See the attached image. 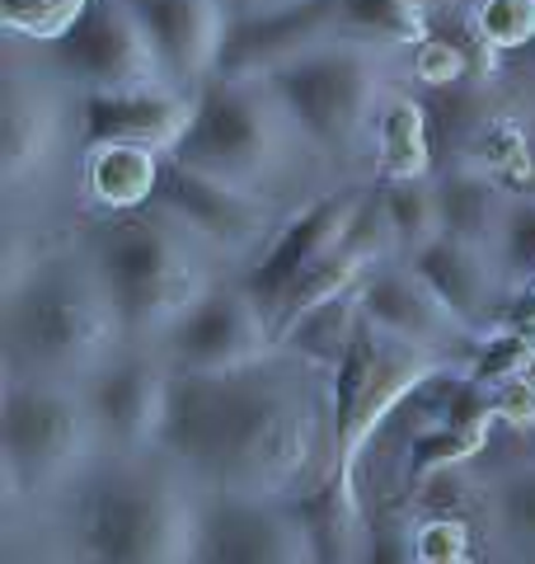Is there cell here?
Segmentation results:
<instances>
[{"label":"cell","instance_id":"obj_20","mask_svg":"<svg viewBox=\"0 0 535 564\" xmlns=\"http://www.w3.org/2000/svg\"><path fill=\"white\" fill-rule=\"evenodd\" d=\"M165 161L170 155L146 147H85V203L99 217L151 207L160 198V184H165Z\"/></svg>","mask_w":535,"mask_h":564},{"label":"cell","instance_id":"obj_12","mask_svg":"<svg viewBox=\"0 0 535 564\" xmlns=\"http://www.w3.org/2000/svg\"><path fill=\"white\" fill-rule=\"evenodd\" d=\"M155 203L174 212L221 263H244V269H254L259 254L273 245L277 226L287 221L273 212L268 193L221 184L211 174H198L178 161H165V184H160Z\"/></svg>","mask_w":535,"mask_h":564},{"label":"cell","instance_id":"obj_36","mask_svg":"<svg viewBox=\"0 0 535 564\" xmlns=\"http://www.w3.org/2000/svg\"><path fill=\"white\" fill-rule=\"evenodd\" d=\"M451 564H470V560H451Z\"/></svg>","mask_w":535,"mask_h":564},{"label":"cell","instance_id":"obj_24","mask_svg":"<svg viewBox=\"0 0 535 564\" xmlns=\"http://www.w3.org/2000/svg\"><path fill=\"white\" fill-rule=\"evenodd\" d=\"M338 33L357 39H376L385 47H414L433 20H427V0H319Z\"/></svg>","mask_w":535,"mask_h":564},{"label":"cell","instance_id":"obj_33","mask_svg":"<svg viewBox=\"0 0 535 564\" xmlns=\"http://www.w3.org/2000/svg\"><path fill=\"white\" fill-rule=\"evenodd\" d=\"M319 6V0H226V14H230V29L244 33V29H263V24H277L287 14H301Z\"/></svg>","mask_w":535,"mask_h":564},{"label":"cell","instance_id":"obj_3","mask_svg":"<svg viewBox=\"0 0 535 564\" xmlns=\"http://www.w3.org/2000/svg\"><path fill=\"white\" fill-rule=\"evenodd\" d=\"M207 494L170 456H103L70 489V551L80 564H193Z\"/></svg>","mask_w":535,"mask_h":564},{"label":"cell","instance_id":"obj_19","mask_svg":"<svg viewBox=\"0 0 535 564\" xmlns=\"http://www.w3.org/2000/svg\"><path fill=\"white\" fill-rule=\"evenodd\" d=\"M414 269L433 282L437 296L451 306L460 321H466L474 334H489L503 325V311H507V269L503 259L484 245H470L460 236H441L433 250H423L414 259Z\"/></svg>","mask_w":535,"mask_h":564},{"label":"cell","instance_id":"obj_13","mask_svg":"<svg viewBox=\"0 0 535 564\" xmlns=\"http://www.w3.org/2000/svg\"><path fill=\"white\" fill-rule=\"evenodd\" d=\"M170 377L174 372L155 358V348H122L109 367L85 381L103 456H118V462L160 456L170 419Z\"/></svg>","mask_w":535,"mask_h":564},{"label":"cell","instance_id":"obj_23","mask_svg":"<svg viewBox=\"0 0 535 564\" xmlns=\"http://www.w3.org/2000/svg\"><path fill=\"white\" fill-rule=\"evenodd\" d=\"M376 207L390 236L395 259L414 263L423 250L446 236V217H441V198H437V180H376Z\"/></svg>","mask_w":535,"mask_h":564},{"label":"cell","instance_id":"obj_26","mask_svg":"<svg viewBox=\"0 0 535 564\" xmlns=\"http://www.w3.org/2000/svg\"><path fill=\"white\" fill-rule=\"evenodd\" d=\"M489 527L516 560L535 564V462L512 466L489 485Z\"/></svg>","mask_w":535,"mask_h":564},{"label":"cell","instance_id":"obj_10","mask_svg":"<svg viewBox=\"0 0 535 564\" xmlns=\"http://www.w3.org/2000/svg\"><path fill=\"white\" fill-rule=\"evenodd\" d=\"M43 52H47L43 62L76 95H122V90L170 85L151 33L128 0H95L80 24Z\"/></svg>","mask_w":535,"mask_h":564},{"label":"cell","instance_id":"obj_16","mask_svg":"<svg viewBox=\"0 0 535 564\" xmlns=\"http://www.w3.org/2000/svg\"><path fill=\"white\" fill-rule=\"evenodd\" d=\"M367 203H371V188L348 184V188H329V193H319V198H310L306 207L287 212V221L277 226L273 245L259 254L254 269H244V288L259 296V306L268 311L301 273L315 269L325 254H334L338 245L357 231Z\"/></svg>","mask_w":535,"mask_h":564},{"label":"cell","instance_id":"obj_5","mask_svg":"<svg viewBox=\"0 0 535 564\" xmlns=\"http://www.w3.org/2000/svg\"><path fill=\"white\" fill-rule=\"evenodd\" d=\"M390 52L376 39H357V33H325L306 47L277 57L273 66L254 70L277 90L296 118L301 137L310 151L329 161H357L371 155V132L390 85Z\"/></svg>","mask_w":535,"mask_h":564},{"label":"cell","instance_id":"obj_29","mask_svg":"<svg viewBox=\"0 0 535 564\" xmlns=\"http://www.w3.org/2000/svg\"><path fill=\"white\" fill-rule=\"evenodd\" d=\"M470 20L498 57L535 43V0H474Z\"/></svg>","mask_w":535,"mask_h":564},{"label":"cell","instance_id":"obj_30","mask_svg":"<svg viewBox=\"0 0 535 564\" xmlns=\"http://www.w3.org/2000/svg\"><path fill=\"white\" fill-rule=\"evenodd\" d=\"M414 522H418V518L400 513V508H390V513H381L376 522H367L362 560H357V564H418Z\"/></svg>","mask_w":535,"mask_h":564},{"label":"cell","instance_id":"obj_7","mask_svg":"<svg viewBox=\"0 0 535 564\" xmlns=\"http://www.w3.org/2000/svg\"><path fill=\"white\" fill-rule=\"evenodd\" d=\"M301 151H310V141L273 85L254 70H221L203 85L193 128L170 161L249 193H273Z\"/></svg>","mask_w":535,"mask_h":564},{"label":"cell","instance_id":"obj_25","mask_svg":"<svg viewBox=\"0 0 535 564\" xmlns=\"http://www.w3.org/2000/svg\"><path fill=\"white\" fill-rule=\"evenodd\" d=\"M357 325H362V302H357V292H348V296H338V302L310 311L306 321H296L287 334H282L277 348H287V352H296V358L325 367V372L334 377L338 362L348 358Z\"/></svg>","mask_w":535,"mask_h":564},{"label":"cell","instance_id":"obj_28","mask_svg":"<svg viewBox=\"0 0 535 564\" xmlns=\"http://www.w3.org/2000/svg\"><path fill=\"white\" fill-rule=\"evenodd\" d=\"M95 0H0V29L10 43L29 47H52L76 29Z\"/></svg>","mask_w":535,"mask_h":564},{"label":"cell","instance_id":"obj_8","mask_svg":"<svg viewBox=\"0 0 535 564\" xmlns=\"http://www.w3.org/2000/svg\"><path fill=\"white\" fill-rule=\"evenodd\" d=\"M451 377H466V372L362 315L348 358L334 372V443H329L325 475H334L343 489L362 494V462L371 443H376V433L414 395H427L437 381H451Z\"/></svg>","mask_w":535,"mask_h":564},{"label":"cell","instance_id":"obj_4","mask_svg":"<svg viewBox=\"0 0 535 564\" xmlns=\"http://www.w3.org/2000/svg\"><path fill=\"white\" fill-rule=\"evenodd\" d=\"M85 250L118 306L128 348H155L178 315L221 282V259L160 203L99 217L85 231Z\"/></svg>","mask_w":535,"mask_h":564},{"label":"cell","instance_id":"obj_34","mask_svg":"<svg viewBox=\"0 0 535 564\" xmlns=\"http://www.w3.org/2000/svg\"><path fill=\"white\" fill-rule=\"evenodd\" d=\"M493 414L498 423H507V429H535V381L531 377H516L507 386H498L493 391Z\"/></svg>","mask_w":535,"mask_h":564},{"label":"cell","instance_id":"obj_18","mask_svg":"<svg viewBox=\"0 0 535 564\" xmlns=\"http://www.w3.org/2000/svg\"><path fill=\"white\" fill-rule=\"evenodd\" d=\"M198 95H184L174 85L122 95H80V147H146L174 155L188 137Z\"/></svg>","mask_w":535,"mask_h":564},{"label":"cell","instance_id":"obj_1","mask_svg":"<svg viewBox=\"0 0 535 564\" xmlns=\"http://www.w3.org/2000/svg\"><path fill=\"white\" fill-rule=\"evenodd\" d=\"M334 443V377L296 352L230 367L174 372L160 456L203 494L301 499L325 480Z\"/></svg>","mask_w":535,"mask_h":564},{"label":"cell","instance_id":"obj_17","mask_svg":"<svg viewBox=\"0 0 535 564\" xmlns=\"http://www.w3.org/2000/svg\"><path fill=\"white\" fill-rule=\"evenodd\" d=\"M128 6L146 24L174 90L203 95V85L221 76L236 39L226 0H128Z\"/></svg>","mask_w":535,"mask_h":564},{"label":"cell","instance_id":"obj_35","mask_svg":"<svg viewBox=\"0 0 535 564\" xmlns=\"http://www.w3.org/2000/svg\"><path fill=\"white\" fill-rule=\"evenodd\" d=\"M516 198H535V170H531V184H526L522 193H516Z\"/></svg>","mask_w":535,"mask_h":564},{"label":"cell","instance_id":"obj_22","mask_svg":"<svg viewBox=\"0 0 535 564\" xmlns=\"http://www.w3.org/2000/svg\"><path fill=\"white\" fill-rule=\"evenodd\" d=\"M371 165H376V180H427V174H437L433 118H427L423 104L414 95H404L400 85L385 95L381 113H376Z\"/></svg>","mask_w":535,"mask_h":564},{"label":"cell","instance_id":"obj_21","mask_svg":"<svg viewBox=\"0 0 535 564\" xmlns=\"http://www.w3.org/2000/svg\"><path fill=\"white\" fill-rule=\"evenodd\" d=\"M437 180V198H441V217H446V236H460L470 245H484L503 259V231H507V212L516 193L503 188L484 174L479 165H456L433 174Z\"/></svg>","mask_w":535,"mask_h":564},{"label":"cell","instance_id":"obj_31","mask_svg":"<svg viewBox=\"0 0 535 564\" xmlns=\"http://www.w3.org/2000/svg\"><path fill=\"white\" fill-rule=\"evenodd\" d=\"M414 545H418V564L470 560V527L451 513H427L414 522Z\"/></svg>","mask_w":535,"mask_h":564},{"label":"cell","instance_id":"obj_11","mask_svg":"<svg viewBox=\"0 0 535 564\" xmlns=\"http://www.w3.org/2000/svg\"><path fill=\"white\" fill-rule=\"evenodd\" d=\"M273 352V325H268L259 296L244 288V278H221L217 288H207L155 344V358L170 372H230V367L263 362Z\"/></svg>","mask_w":535,"mask_h":564},{"label":"cell","instance_id":"obj_14","mask_svg":"<svg viewBox=\"0 0 535 564\" xmlns=\"http://www.w3.org/2000/svg\"><path fill=\"white\" fill-rule=\"evenodd\" d=\"M357 302H362L367 321H376L381 329L400 334V339L456 362L460 372H470L474 358L484 352V334H474L460 321L408 259H381L376 269L362 278Z\"/></svg>","mask_w":535,"mask_h":564},{"label":"cell","instance_id":"obj_9","mask_svg":"<svg viewBox=\"0 0 535 564\" xmlns=\"http://www.w3.org/2000/svg\"><path fill=\"white\" fill-rule=\"evenodd\" d=\"M70 132H80V95L47 62L6 57V70H0V188L10 203L47 184Z\"/></svg>","mask_w":535,"mask_h":564},{"label":"cell","instance_id":"obj_15","mask_svg":"<svg viewBox=\"0 0 535 564\" xmlns=\"http://www.w3.org/2000/svg\"><path fill=\"white\" fill-rule=\"evenodd\" d=\"M193 564H315V545L296 499L207 494Z\"/></svg>","mask_w":535,"mask_h":564},{"label":"cell","instance_id":"obj_6","mask_svg":"<svg viewBox=\"0 0 535 564\" xmlns=\"http://www.w3.org/2000/svg\"><path fill=\"white\" fill-rule=\"evenodd\" d=\"M103 456L80 381L0 372V470L10 503L70 494Z\"/></svg>","mask_w":535,"mask_h":564},{"label":"cell","instance_id":"obj_2","mask_svg":"<svg viewBox=\"0 0 535 564\" xmlns=\"http://www.w3.org/2000/svg\"><path fill=\"white\" fill-rule=\"evenodd\" d=\"M0 292H6L0 302L6 372L85 386L128 348L118 306L85 245L24 254V245L10 240Z\"/></svg>","mask_w":535,"mask_h":564},{"label":"cell","instance_id":"obj_27","mask_svg":"<svg viewBox=\"0 0 535 564\" xmlns=\"http://www.w3.org/2000/svg\"><path fill=\"white\" fill-rule=\"evenodd\" d=\"M484 174H493L503 188L522 193L531 184V170H535V137L512 118H493L474 132V147H470V161Z\"/></svg>","mask_w":535,"mask_h":564},{"label":"cell","instance_id":"obj_32","mask_svg":"<svg viewBox=\"0 0 535 564\" xmlns=\"http://www.w3.org/2000/svg\"><path fill=\"white\" fill-rule=\"evenodd\" d=\"M503 269L512 282H535V198H512L503 231Z\"/></svg>","mask_w":535,"mask_h":564}]
</instances>
